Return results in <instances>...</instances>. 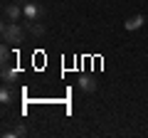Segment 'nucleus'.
Wrapping results in <instances>:
<instances>
[{"instance_id": "nucleus-1", "label": "nucleus", "mask_w": 148, "mask_h": 138, "mask_svg": "<svg viewBox=\"0 0 148 138\" xmlns=\"http://www.w3.org/2000/svg\"><path fill=\"white\" fill-rule=\"evenodd\" d=\"M0 35H3V42L8 44H20L25 42V30H22L17 22H3V27H0Z\"/></svg>"}, {"instance_id": "nucleus-2", "label": "nucleus", "mask_w": 148, "mask_h": 138, "mask_svg": "<svg viewBox=\"0 0 148 138\" xmlns=\"http://www.w3.org/2000/svg\"><path fill=\"white\" fill-rule=\"evenodd\" d=\"M22 12H25V20H42L45 15H47V10H45L42 5H37V3H25L22 5Z\"/></svg>"}, {"instance_id": "nucleus-3", "label": "nucleus", "mask_w": 148, "mask_h": 138, "mask_svg": "<svg viewBox=\"0 0 148 138\" xmlns=\"http://www.w3.org/2000/svg\"><path fill=\"white\" fill-rule=\"evenodd\" d=\"M3 17H5L8 22H17L20 17H25V12H22V8L17 5V0H15V3H10V5L3 8Z\"/></svg>"}, {"instance_id": "nucleus-4", "label": "nucleus", "mask_w": 148, "mask_h": 138, "mask_svg": "<svg viewBox=\"0 0 148 138\" xmlns=\"http://www.w3.org/2000/svg\"><path fill=\"white\" fill-rule=\"evenodd\" d=\"M79 89L84 91V94H94V91H96V79H94V77H89V74L79 77Z\"/></svg>"}, {"instance_id": "nucleus-5", "label": "nucleus", "mask_w": 148, "mask_h": 138, "mask_svg": "<svg viewBox=\"0 0 148 138\" xmlns=\"http://www.w3.org/2000/svg\"><path fill=\"white\" fill-rule=\"evenodd\" d=\"M3 136H5V138H22V136H27V128L17 121L12 128H5V131H3Z\"/></svg>"}, {"instance_id": "nucleus-6", "label": "nucleus", "mask_w": 148, "mask_h": 138, "mask_svg": "<svg viewBox=\"0 0 148 138\" xmlns=\"http://www.w3.org/2000/svg\"><path fill=\"white\" fill-rule=\"evenodd\" d=\"M15 79H20V69H12L10 64H5V67H3V84H12V81Z\"/></svg>"}, {"instance_id": "nucleus-7", "label": "nucleus", "mask_w": 148, "mask_h": 138, "mask_svg": "<svg viewBox=\"0 0 148 138\" xmlns=\"http://www.w3.org/2000/svg\"><path fill=\"white\" fill-rule=\"evenodd\" d=\"M27 32H30V35H35V37H42L45 35V25L40 20H27Z\"/></svg>"}, {"instance_id": "nucleus-8", "label": "nucleus", "mask_w": 148, "mask_h": 138, "mask_svg": "<svg viewBox=\"0 0 148 138\" xmlns=\"http://www.w3.org/2000/svg\"><path fill=\"white\" fill-rule=\"evenodd\" d=\"M143 22H146V17H143V15H133V17H128V20L123 22V27L133 32V30H141V27H143Z\"/></svg>"}, {"instance_id": "nucleus-9", "label": "nucleus", "mask_w": 148, "mask_h": 138, "mask_svg": "<svg viewBox=\"0 0 148 138\" xmlns=\"http://www.w3.org/2000/svg\"><path fill=\"white\" fill-rule=\"evenodd\" d=\"M15 99V94H12V84H3V89H0V104H10V101Z\"/></svg>"}, {"instance_id": "nucleus-10", "label": "nucleus", "mask_w": 148, "mask_h": 138, "mask_svg": "<svg viewBox=\"0 0 148 138\" xmlns=\"http://www.w3.org/2000/svg\"><path fill=\"white\" fill-rule=\"evenodd\" d=\"M0 59H3V67H5V64H10V47H8V42L0 47Z\"/></svg>"}, {"instance_id": "nucleus-11", "label": "nucleus", "mask_w": 148, "mask_h": 138, "mask_svg": "<svg viewBox=\"0 0 148 138\" xmlns=\"http://www.w3.org/2000/svg\"><path fill=\"white\" fill-rule=\"evenodd\" d=\"M17 3H22V5H25V3H30V0H17Z\"/></svg>"}]
</instances>
